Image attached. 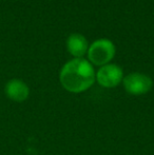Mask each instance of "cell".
Listing matches in <instances>:
<instances>
[{
	"label": "cell",
	"mask_w": 154,
	"mask_h": 155,
	"mask_svg": "<svg viewBox=\"0 0 154 155\" xmlns=\"http://www.w3.org/2000/svg\"><path fill=\"white\" fill-rule=\"evenodd\" d=\"M96 74L92 64L82 58H74L62 67L59 74L61 86L71 93H81L93 86Z\"/></svg>",
	"instance_id": "obj_1"
},
{
	"label": "cell",
	"mask_w": 154,
	"mask_h": 155,
	"mask_svg": "<svg viewBox=\"0 0 154 155\" xmlns=\"http://www.w3.org/2000/svg\"><path fill=\"white\" fill-rule=\"evenodd\" d=\"M115 45L110 39L100 38L89 47V60L96 65H106L115 56Z\"/></svg>",
	"instance_id": "obj_2"
},
{
	"label": "cell",
	"mask_w": 154,
	"mask_h": 155,
	"mask_svg": "<svg viewBox=\"0 0 154 155\" xmlns=\"http://www.w3.org/2000/svg\"><path fill=\"white\" fill-rule=\"evenodd\" d=\"M125 90L131 95H144L152 89L153 82L149 76L142 73H131L123 79Z\"/></svg>",
	"instance_id": "obj_3"
},
{
	"label": "cell",
	"mask_w": 154,
	"mask_h": 155,
	"mask_svg": "<svg viewBox=\"0 0 154 155\" xmlns=\"http://www.w3.org/2000/svg\"><path fill=\"white\" fill-rule=\"evenodd\" d=\"M123 79L121 68L117 64L108 63L103 65L96 73V80L103 88H115Z\"/></svg>",
	"instance_id": "obj_4"
},
{
	"label": "cell",
	"mask_w": 154,
	"mask_h": 155,
	"mask_svg": "<svg viewBox=\"0 0 154 155\" xmlns=\"http://www.w3.org/2000/svg\"><path fill=\"white\" fill-rule=\"evenodd\" d=\"M5 95L16 102H22L29 97L30 89L25 82L20 79H11L4 88Z\"/></svg>",
	"instance_id": "obj_5"
},
{
	"label": "cell",
	"mask_w": 154,
	"mask_h": 155,
	"mask_svg": "<svg viewBox=\"0 0 154 155\" xmlns=\"http://www.w3.org/2000/svg\"><path fill=\"white\" fill-rule=\"evenodd\" d=\"M67 49L75 58H81L89 50L88 40L81 34H72L67 39Z\"/></svg>",
	"instance_id": "obj_6"
}]
</instances>
